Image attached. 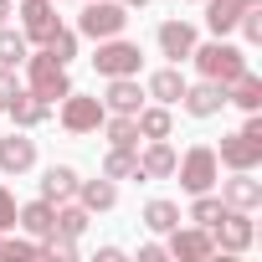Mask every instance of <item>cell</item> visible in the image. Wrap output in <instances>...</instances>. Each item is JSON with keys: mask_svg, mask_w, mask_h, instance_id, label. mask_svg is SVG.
Here are the masks:
<instances>
[{"mask_svg": "<svg viewBox=\"0 0 262 262\" xmlns=\"http://www.w3.org/2000/svg\"><path fill=\"white\" fill-rule=\"evenodd\" d=\"M190 62H195V72H201V77H211V82H221V88H226L231 77H242V72H247V52H242L236 41H226V36L195 41Z\"/></svg>", "mask_w": 262, "mask_h": 262, "instance_id": "1", "label": "cell"}, {"mask_svg": "<svg viewBox=\"0 0 262 262\" xmlns=\"http://www.w3.org/2000/svg\"><path fill=\"white\" fill-rule=\"evenodd\" d=\"M21 67H26V88H31L36 98H47V103H62V98L72 93L67 62H57V57H52L47 47H41V52H31V57H26Z\"/></svg>", "mask_w": 262, "mask_h": 262, "instance_id": "2", "label": "cell"}, {"mask_svg": "<svg viewBox=\"0 0 262 262\" xmlns=\"http://www.w3.org/2000/svg\"><path fill=\"white\" fill-rule=\"evenodd\" d=\"M175 175H180V190H185V195H201V190H216L221 160H216L211 144H190V149L175 160Z\"/></svg>", "mask_w": 262, "mask_h": 262, "instance_id": "3", "label": "cell"}, {"mask_svg": "<svg viewBox=\"0 0 262 262\" xmlns=\"http://www.w3.org/2000/svg\"><path fill=\"white\" fill-rule=\"evenodd\" d=\"M123 26H128V6H123V0H82L77 36L108 41V36H123Z\"/></svg>", "mask_w": 262, "mask_h": 262, "instance_id": "4", "label": "cell"}, {"mask_svg": "<svg viewBox=\"0 0 262 262\" xmlns=\"http://www.w3.org/2000/svg\"><path fill=\"white\" fill-rule=\"evenodd\" d=\"M93 67H98V77H139L144 52H139V41H128V36H108V41H98Z\"/></svg>", "mask_w": 262, "mask_h": 262, "instance_id": "5", "label": "cell"}, {"mask_svg": "<svg viewBox=\"0 0 262 262\" xmlns=\"http://www.w3.org/2000/svg\"><path fill=\"white\" fill-rule=\"evenodd\" d=\"M103 118H108V108H103V98H88V93H67L62 98V108H57V123L67 128V134H98V128H103Z\"/></svg>", "mask_w": 262, "mask_h": 262, "instance_id": "6", "label": "cell"}, {"mask_svg": "<svg viewBox=\"0 0 262 262\" xmlns=\"http://www.w3.org/2000/svg\"><path fill=\"white\" fill-rule=\"evenodd\" d=\"M206 231H211V242H216L221 252H247V247H252V236H257L252 211H231V206H226V211H221Z\"/></svg>", "mask_w": 262, "mask_h": 262, "instance_id": "7", "label": "cell"}, {"mask_svg": "<svg viewBox=\"0 0 262 262\" xmlns=\"http://www.w3.org/2000/svg\"><path fill=\"white\" fill-rule=\"evenodd\" d=\"M165 236H170V242H165V252H170V257H180V262H206V257H216L211 231H206V226H195V221H190V226H170Z\"/></svg>", "mask_w": 262, "mask_h": 262, "instance_id": "8", "label": "cell"}, {"mask_svg": "<svg viewBox=\"0 0 262 262\" xmlns=\"http://www.w3.org/2000/svg\"><path fill=\"white\" fill-rule=\"evenodd\" d=\"M216 160H221L226 170H257V165H262V139L247 134V128H236V134H221Z\"/></svg>", "mask_w": 262, "mask_h": 262, "instance_id": "9", "label": "cell"}, {"mask_svg": "<svg viewBox=\"0 0 262 262\" xmlns=\"http://www.w3.org/2000/svg\"><path fill=\"white\" fill-rule=\"evenodd\" d=\"M155 41H160V57H170V62H190V52H195V41H201V31L190 26V21H160V31H155Z\"/></svg>", "mask_w": 262, "mask_h": 262, "instance_id": "10", "label": "cell"}, {"mask_svg": "<svg viewBox=\"0 0 262 262\" xmlns=\"http://www.w3.org/2000/svg\"><path fill=\"white\" fill-rule=\"evenodd\" d=\"M180 108H185L190 118H216V113L226 108V88H221V82H211V77H201V82H185V93H180Z\"/></svg>", "mask_w": 262, "mask_h": 262, "instance_id": "11", "label": "cell"}, {"mask_svg": "<svg viewBox=\"0 0 262 262\" xmlns=\"http://www.w3.org/2000/svg\"><path fill=\"white\" fill-rule=\"evenodd\" d=\"M57 26H62L57 0H21V36H26V41H36V47H41Z\"/></svg>", "mask_w": 262, "mask_h": 262, "instance_id": "12", "label": "cell"}, {"mask_svg": "<svg viewBox=\"0 0 262 262\" xmlns=\"http://www.w3.org/2000/svg\"><path fill=\"white\" fill-rule=\"evenodd\" d=\"M221 185V201L231 206V211H257L262 206V180H257V170H231V180H216Z\"/></svg>", "mask_w": 262, "mask_h": 262, "instance_id": "13", "label": "cell"}, {"mask_svg": "<svg viewBox=\"0 0 262 262\" xmlns=\"http://www.w3.org/2000/svg\"><path fill=\"white\" fill-rule=\"evenodd\" d=\"M36 165V139H26V128H11L0 139V175H26Z\"/></svg>", "mask_w": 262, "mask_h": 262, "instance_id": "14", "label": "cell"}, {"mask_svg": "<svg viewBox=\"0 0 262 262\" xmlns=\"http://www.w3.org/2000/svg\"><path fill=\"white\" fill-rule=\"evenodd\" d=\"M175 144L170 139H144V149H139V180H170L175 175Z\"/></svg>", "mask_w": 262, "mask_h": 262, "instance_id": "15", "label": "cell"}, {"mask_svg": "<svg viewBox=\"0 0 262 262\" xmlns=\"http://www.w3.org/2000/svg\"><path fill=\"white\" fill-rule=\"evenodd\" d=\"M108 88H103V108L108 113H139L144 108V88H139V77H103Z\"/></svg>", "mask_w": 262, "mask_h": 262, "instance_id": "16", "label": "cell"}, {"mask_svg": "<svg viewBox=\"0 0 262 262\" xmlns=\"http://www.w3.org/2000/svg\"><path fill=\"white\" fill-rule=\"evenodd\" d=\"M6 113H11V123H16V128H26V134H31V128H41V123L52 118V103H47V98H36L31 88H21V93L11 98V108H6Z\"/></svg>", "mask_w": 262, "mask_h": 262, "instance_id": "17", "label": "cell"}, {"mask_svg": "<svg viewBox=\"0 0 262 262\" xmlns=\"http://www.w3.org/2000/svg\"><path fill=\"white\" fill-rule=\"evenodd\" d=\"M180 93H185V72H180V62L149 72V82H144V98H155V103H165V108H175Z\"/></svg>", "mask_w": 262, "mask_h": 262, "instance_id": "18", "label": "cell"}, {"mask_svg": "<svg viewBox=\"0 0 262 262\" xmlns=\"http://www.w3.org/2000/svg\"><path fill=\"white\" fill-rule=\"evenodd\" d=\"M16 226H21L26 236H36V242H41V236H52V231H57V206L36 195V201H26V206L16 211Z\"/></svg>", "mask_w": 262, "mask_h": 262, "instance_id": "19", "label": "cell"}, {"mask_svg": "<svg viewBox=\"0 0 262 262\" xmlns=\"http://www.w3.org/2000/svg\"><path fill=\"white\" fill-rule=\"evenodd\" d=\"M77 170L72 165H47L41 170V201H52V206H62V201H72L77 195Z\"/></svg>", "mask_w": 262, "mask_h": 262, "instance_id": "20", "label": "cell"}, {"mask_svg": "<svg viewBox=\"0 0 262 262\" xmlns=\"http://www.w3.org/2000/svg\"><path fill=\"white\" fill-rule=\"evenodd\" d=\"M77 206H88L93 216L98 211H113L118 206V180H108V175H98V180H77V195H72Z\"/></svg>", "mask_w": 262, "mask_h": 262, "instance_id": "21", "label": "cell"}, {"mask_svg": "<svg viewBox=\"0 0 262 262\" xmlns=\"http://www.w3.org/2000/svg\"><path fill=\"white\" fill-rule=\"evenodd\" d=\"M226 103L231 108H242V113H262V77L247 67L242 77H231L226 82Z\"/></svg>", "mask_w": 262, "mask_h": 262, "instance_id": "22", "label": "cell"}, {"mask_svg": "<svg viewBox=\"0 0 262 262\" xmlns=\"http://www.w3.org/2000/svg\"><path fill=\"white\" fill-rule=\"evenodd\" d=\"M134 128H139V139H170L175 134V113L165 103H144L134 113Z\"/></svg>", "mask_w": 262, "mask_h": 262, "instance_id": "23", "label": "cell"}, {"mask_svg": "<svg viewBox=\"0 0 262 262\" xmlns=\"http://www.w3.org/2000/svg\"><path fill=\"white\" fill-rule=\"evenodd\" d=\"M201 6H206V26H211V36H231V31H236L242 0H201Z\"/></svg>", "mask_w": 262, "mask_h": 262, "instance_id": "24", "label": "cell"}, {"mask_svg": "<svg viewBox=\"0 0 262 262\" xmlns=\"http://www.w3.org/2000/svg\"><path fill=\"white\" fill-rule=\"evenodd\" d=\"M103 134L113 149H139V128H134V113H108L103 118Z\"/></svg>", "mask_w": 262, "mask_h": 262, "instance_id": "25", "label": "cell"}, {"mask_svg": "<svg viewBox=\"0 0 262 262\" xmlns=\"http://www.w3.org/2000/svg\"><path fill=\"white\" fill-rule=\"evenodd\" d=\"M180 221H185V216H180V206H175V201H165V195H155V201L144 206V226H149L155 236H165V231H170V226H180Z\"/></svg>", "mask_w": 262, "mask_h": 262, "instance_id": "26", "label": "cell"}, {"mask_svg": "<svg viewBox=\"0 0 262 262\" xmlns=\"http://www.w3.org/2000/svg\"><path fill=\"white\" fill-rule=\"evenodd\" d=\"M103 175H108V180H139V149H113V144H108Z\"/></svg>", "mask_w": 262, "mask_h": 262, "instance_id": "27", "label": "cell"}, {"mask_svg": "<svg viewBox=\"0 0 262 262\" xmlns=\"http://www.w3.org/2000/svg\"><path fill=\"white\" fill-rule=\"evenodd\" d=\"M88 221H93L88 206H77V201H62V206H57V231H62V236H82Z\"/></svg>", "mask_w": 262, "mask_h": 262, "instance_id": "28", "label": "cell"}, {"mask_svg": "<svg viewBox=\"0 0 262 262\" xmlns=\"http://www.w3.org/2000/svg\"><path fill=\"white\" fill-rule=\"evenodd\" d=\"M26 57H31V41L11 26H0V67H21Z\"/></svg>", "mask_w": 262, "mask_h": 262, "instance_id": "29", "label": "cell"}, {"mask_svg": "<svg viewBox=\"0 0 262 262\" xmlns=\"http://www.w3.org/2000/svg\"><path fill=\"white\" fill-rule=\"evenodd\" d=\"M221 211H226V201H221V195H211V190H201V195H190V211H185V221H195V226H211Z\"/></svg>", "mask_w": 262, "mask_h": 262, "instance_id": "30", "label": "cell"}, {"mask_svg": "<svg viewBox=\"0 0 262 262\" xmlns=\"http://www.w3.org/2000/svg\"><path fill=\"white\" fill-rule=\"evenodd\" d=\"M41 47H47L57 62H72V57H77V31H72V26H57V31H52Z\"/></svg>", "mask_w": 262, "mask_h": 262, "instance_id": "31", "label": "cell"}, {"mask_svg": "<svg viewBox=\"0 0 262 262\" xmlns=\"http://www.w3.org/2000/svg\"><path fill=\"white\" fill-rule=\"evenodd\" d=\"M0 257L6 262H21V257H41V242H21V236H0Z\"/></svg>", "mask_w": 262, "mask_h": 262, "instance_id": "32", "label": "cell"}, {"mask_svg": "<svg viewBox=\"0 0 262 262\" xmlns=\"http://www.w3.org/2000/svg\"><path fill=\"white\" fill-rule=\"evenodd\" d=\"M236 31H242V36L257 47V41H262V6H242V16H236Z\"/></svg>", "mask_w": 262, "mask_h": 262, "instance_id": "33", "label": "cell"}, {"mask_svg": "<svg viewBox=\"0 0 262 262\" xmlns=\"http://www.w3.org/2000/svg\"><path fill=\"white\" fill-rule=\"evenodd\" d=\"M21 93V77H16V67H0V113L11 108V98Z\"/></svg>", "mask_w": 262, "mask_h": 262, "instance_id": "34", "label": "cell"}, {"mask_svg": "<svg viewBox=\"0 0 262 262\" xmlns=\"http://www.w3.org/2000/svg\"><path fill=\"white\" fill-rule=\"evenodd\" d=\"M16 211H21V206H16V195L0 185V231H11V226H16Z\"/></svg>", "mask_w": 262, "mask_h": 262, "instance_id": "35", "label": "cell"}, {"mask_svg": "<svg viewBox=\"0 0 262 262\" xmlns=\"http://www.w3.org/2000/svg\"><path fill=\"white\" fill-rule=\"evenodd\" d=\"M165 257H170V252H165L160 242H144V247H139V262H165Z\"/></svg>", "mask_w": 262, "mask_h": 262, "instance_id": "36", "label": "cell"}, {"mask_svg": "<svg viewBox=\"0 0 262 262\" xmlns=\"http://www.w3.org/2000/svg\"><path fill=\"white\" fill-rule=\"evenodd\" d=\"M11 11H16V6H11V0H0V26H6V21H11Z\"/></svg>", "mask_w": 262, "mask_h": 262, "instance_id": "37", "label": "cell"}, {"mask_svg": "<svg viewBox=\"0 0 262 262\" xmlns=\"http://www.w3.org/2000/svg\"><path fill=\"white\" fill-rule=\"evenodd\" d=\"M123 6H128V11H144V6H149V0H123Z\"/></svg>", "mask_w": 262, "mask_h": 262, "instance_id": "38", "label": "cell"}, {"mask_svg": "<svg viewBox=\"0 0 262 262\" xmlns=\"http://www.w3.org/2000/svg\"><path fill=\"white\" fill-rule=\"evenodd\" d=\"M190 6H201V0H190Z\"/></svg>", "mask_w": 262, "mask_h": 262, "instance_id": "39", "label": "cell"}, {"mask_svg": "<svg viewBox=\"0 0 262 262\" xmlns=\"http://www.w3.org/2000/svg\"><path fill=\"white\" fill-rule=\"evenodd\" d=\"M57 6H62V0H57Z\"/></svg>", "mask_w": 262, "mask_h": 262, "instance_id": "40", "label": "cell"}, {"mask_svg": "<svg viewBox=\"0 0 262 262\" xmlns=\"http://www.w3.org/2000/svg\"><path fill=\"white\" fill-rule=\"evenodd\" d=\"M0 236H6V231H0Z\"/></svg>", "mask_w": 262, "mask_h": 262, "instance_id": "41", "label": "cell"}]
</instances>
